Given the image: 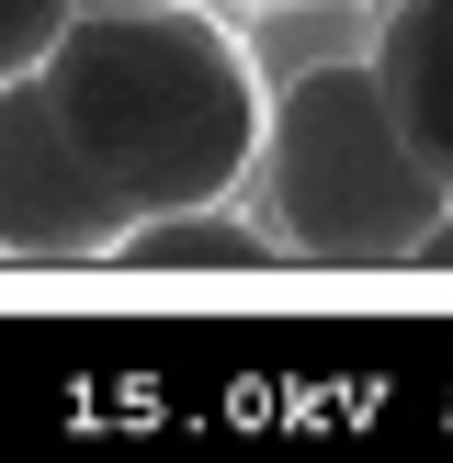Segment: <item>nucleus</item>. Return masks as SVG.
I'll use <instances>...</instances> for the list:
<instances>
[{
  "instance_id": "1",
  "label": "nucleus",
  "mask_w": 453,
  "mask_h": 463,
  "mask_svg": "<svg viewBox=\"0 0 453 463\" xmlns=\"http://www.w3.org/2000/svg\"><path fill=\"white\" fill-rule=\"evenodd\" d=\"M45 102L80 136V158L136 203V215H170V203H238L249 158H261V68L193 0H159V12H68V34L45 45Z\"/></svg>"
},
{
  "instance_id": "3",
  "label": "nucleus",
  "mask_w": 453,
  "mask_h": 463,
  "mask_svg": "<svg viewBox=\"0 0 453 463\" xmlns=\"http://www.w3.org/2000/svg\"><path fill=\"white\" fill-rule=\"evenodd\" d=\"M125 226H136V203L80 158L45 80H0V260L80 271V260H113Z\"/></svg>"
},
{
  "instance_id": "6",
  "label": "nucleus",
  "mask_w": 453,
  "mask_h": 463,
  "mask_svg": "<svg viewBox=\"0 0 453 463\" xmlns=\"http://www.w3.org/2000/svg\"><path fill=\"white\" fill-rule=\"evenodd\" d=\"M57 34H68V0H0V80H34Z\"/></svg>"
},
{
  "instance_id": "2",
  "label": "nucleus",
  "mask_w": 453,
  "mask_h": 463,
  "mask_svg": "<svg viewBox=\"0 0 453 463\" xmlns=\"http://www.w3.org/2000/svg\"><path fill=\"white\" fill-rule=\"evenodd\" d=\"M249 193H261V226L284 238V260H306V271H408L430 215L453 203V181L385 113L374 57H306L261 113Z\"/></svg>"
},
{
  "instance_id": "5",
  "label": "nucleus",
  "mask_w": 453,
  "mask_h": 463,
  "mask_svg": "<svg viewBox=\"0 0 453 463\" xmlns=\"http://www.w3.org/2000/svg\"><path fill=\"white\" fill-rule=\"evenodd\" d=\"M113 271H284V238L249 226L238 203H170V215H136Z\"/></svg>"
},
{
  "instance_id": "4",
  "label": "nucleus",
  "mask_w": 453,
  "mask_h": 463,
  "mask_svg": "<svg viewBox=\"0 0 453 463\" xmlns=\"http://www.w3.org/2000/svg\"><path fill=\"white\" fill-rule=\"evenodd\" d=\"M362 57H374L385 113L408 125V147L453 181V0H385Z\"/></svg>"
},
{
  "instance_id": "7",
  "label": "nucleus",
  "mask_w": 453,
  "mask_h": 463,
  "mask_svg": "<svg viewBox=\"0 0 453 463\" xmlns=\"http://www.w3.org/2000/svg\"><path fill=\"white\" fill-rule=\"evenodd\" d=\"M408 271H453V203L430 215V238H419V260H408Z\"/></svg>"
},
{
  "instance_id": "8",
  "label": "nucleus",
  "mask_w": 453,
  "mask_h": 463,
  "mask_svg": "<svg viewBox=\"0 0 453 463\" xmlns=\"http://www.w3.org/2000/svg\"><path fill=\"white\" fill-rule=\"evenodd\" d=\"M68 12H159V0H68Z\"/></svg>"
}]
</instances>
